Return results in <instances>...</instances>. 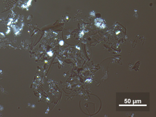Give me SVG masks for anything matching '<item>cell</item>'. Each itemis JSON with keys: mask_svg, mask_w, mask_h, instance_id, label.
<instances>
[{"mask_svg": "<svg viewBox=\"0 0 156 117\" xmlns=\"http://www.w3.org/2000/svg\"><path fill=\"white\" fill-rule=\"evenodd\" d=\"M95 25L98 27L104 28L105 27V23L103 20L101 19H97L95 20Z\"/></svg>", "mask_w": 156, "mask_h": 117, "instance_id": "obj_1", "label": "cell"}]
</instances>
